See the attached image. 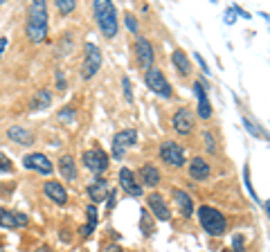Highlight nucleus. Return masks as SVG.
I'll list each match as a JSON object with an SVG mask.
<instances>
[{
	"mask_svg": "<svg viewBox=\"0 0 270 252\" xmlns=\"http://www.w3.org/2000/svg\"><path fill=\"white\" fill-rule=\"evenodd\" d=\"M48 2L43 0H34L27 9V25L25 34L30 38V43H43L48 38Z\"/></svg>",
	"mask_w": 270,
	"mask_h": 252,
	"instance_id": "nucleus-1",
	"label": "nucleus"
},
{
	"mask_svg": "<svg viewBox=\"0 0 270 252\" xmlns=\"http://www.w3.org/2000/svg\"><path fill=\"white\" fill-rule=\"evenodd\" d=\"M92 14L97 27L106 38H115L117 32H120V20H117V9L112 2L108 0H94L92 2Z\"/></svg>",
	"mask_w": 270,
	"mask_h": 252,
	"instance_id": "nucleus-2",
	"label": "nucleus"
},
{
	"mask_svg": "<svg viewBox=\"0 0 270 252\" xmlns=\"http://www.w3.org/2000/svg\"><path fill=\"white\" fill-rule=\"evenodd\" d=\"M196 214H198V223H200V228L205 230L207 234H212V236L225 234V230H228V218L223 216V212H218L216 207H210V205H200Z\"/></svg>",
	"mask_w": 270,
	"mask_h": 252,
	"instance_id": "nucleus-3",
	"label": "nucleus"
},
{
	"mask_svg": "<svg viewBox=\"0 0 270 252\" xmlns=\"http://www.w3.org/2000/svg\"><path fill=\"white\" fill-rule=\"evenodd\" d=\"M102 68V50L94 43L84 45V63H81V79L90 81Z\"/></svg>",
	"mask_w": 270,
	"mask_h": 252,
	"instance_id": "nucleus-4",
	"label": "nucleus"
},
{
	"mask_svg": "<svg viewBox=\"0 0 270 252\" xmlns=\"http://www.w3.org/2000/svg\"><path fill=\"white\" fill-rule=\"evenodd\" d=\"M160 160L164 162V164L174 166V169H180V166L187 164L184 148L180 146L178 142H174V140H164V142L160 144Z\"/></svg>",
	"mask_w": 270,
	"mask_h": 252,
	"instance_id": "nucleus-5",
	"label": "nucleus"
},
{
	"mask_svg": "<svg viewBox=\"0 0 270 252\" xmlns=\"http://www.w3.org/2000/svg\"><path fill=\"white\" fill-rule=\"evenodd\" d=\"M144 81H146V86L158 94V97H162V99H171V97H174V88H171V84L166 81V76L162 74V70H158V68L146 70Z\"/></svg>",
	"mask_w": 270,
	"mask_h": 252,
	"instance_id": "nucleus-6",
	"label": "nucleus"
},
{
	"mask_svg": "<svg viewBox=\"0 0 270 252\" xmlns=\"http://www.w3.org/2000/svg\"><path fill=\"white\" fill-rule=\"evenodd\" d=\"M135 142H138V130L135 128L120 130V133L112 138V158H115V160H122L124 153L128 151L130 146H135Z\"/></svg>",
	"mask_w": 270,
	"mask_h": 252,
	"instance_id": "nucleus-7",
	"label": "nucleus"
},
{
	"mask_svg": "<svg viewBox=\"0 0 270 252\" xmlns=\"http://www.w3.org/2000/svg\"><path fill=\"white\" fill-rule=\"evenodd\" d=\"M81 162H84V166L88 171H92V174H104V171L108 169V156L102 148H88V151H84Z\"/></svg>",
	"mask_w": 270,
	"mask_h": 252,
	"instance_id": "nucleus-8",
	"label": "nucleus"
},
{
	"mask_svg": "<svg viewBox=\"0 0 270 252\" xmlns=\"http://www.w3.org/2000/svg\"><path fill=\"white\" fill-rule=\"evenodd\" d=\"M135 58H138V63L144 70H151L153 68L156 50H153V45L148 43V38H144V36H138V38H135Z\"/></svg>",
	"mask_w": 270,
	"mask_h": 252,
	"instance_id": "nucleus-9",
	"label": "nucleus"
},
{
	"mask_svg": "<svg viewBox=\"0 0 270 252\" xmlns=\"http://www.w3.org/2000/svg\"><path fill=\"white\" fill-rule=\"evenodd\" d=\"M171 124H174V130L180 135V138H187V135H192V130H194V112L189 110L187 106L178 108L174 120H171Z\"/></svg>",
	"mask_w": 270,
	"mask_h": 252,
	"instance_id": "nucleus-10",
	"label": "nucleus"
},
{
	"mask_svg": "<svg viewBox=\"0 0 270 252\" xmlns=\"http://www.w3.org/2000/svg\"><path fill=\"white\" fill-rule=\"evenodd\" d=\"M146 207H148V212L153 214V218L171 220V210H169V205H166V200H164V196H162V194H158V192L148 194Z\"/></svg>",
	"mask_w": 270,
	"mask_h": 252,
	"instance_id": "nucleus-11",
	"label": "nucleus"
},
{
	"mask_svg": "<svg viewBox=\"0 0 270 252\" xmlns=\"http://www.w3.org/2000/svg\"><path fill=\"white\" fill-rule=\"evenodd\" d=\"M22 166H25V169H32V171H38V174H43V176H50L54 171L50 158L43 156V153H27V156L22 158Z\"/></svg>",
	"mask_w": 270,
	"mask_h": 252,
	"instance_id": "nucleus-12",
	"label": "nucleus"
},
{
	"mask_svg": "<svg viewBox=\"0 0 270 252\" xmlns=\"http://www.w3.org/2000/svg\"><path fill=\"white\" fill-rule=\"evenodd\" d=\"M120 187L124 189L128 196H135V198H140L144 194V189H142V184L138 182V178H135V174L128 169V166H122L120 169Z\"/></svg>",
	"mask_w": 270,
	"mask_h": 252,
	"instance_id": "nucleus-13",
	"label": "nucleus"
},
{
	"mask_svg": "<svg viewBox=\"0 0 270 252\" xmlns=\"http://www.w3.org/2000/svg\"><path fill=\"white\" fill-rule=\"evenodd\" d=\"M171 198L176 200V205H178V210H180V214H182V218H189V216L194 214V198L189 196L184 189L174 187V189H171Z\"/></svg>",
	"mask_w": 270,
	"mask_h": 252,
	"instance_id": "nucleus-14",
	"label": "nucleus"
},
{
	"mask_svg": "<svg viewBox=\"0 0 270 252\" xmlns=\"http://www.w3.org/2000/svg\"><path fill=\"white\" fill-rule=\"evenodd\" d=\"M43 192H45V196L52 202H56V205H66L68 202V192L58 180H48V182L43 184Z\"/></svg>",
	"mask_w": 270,
	"mask_h": 252,
	"instance_id": "nucleus-15",
	"label": "nucleus"
},
{
	"mask_svg": "<svg viewBox=\"0 0 270 252\" xmlns=\"http://www.w3.org/2000/svg\"><path fill=\"white\" fill-rule=\"evenodd\" d=\"M194 92H196V99H198V117L200 120H210L212 117V104L207 99V90L202 86V81H196L194 84Z\"/></svg>",
	"mask_w": 270,
	"mask_h": 252,
	"instance_id": "nucleus-16",
	"label": "nucleus"
},
{
	"mask_svg": "<svg viewBox=\"0 0 270 252\" xmlns=\"http://www.w3.org/2000/svg\"><path fill=\"white\" fill-rule=\"evenodd\" d=\"M160 169H158L156 164H151V162H144L142 164V169H140V180L138 182L142 184H146V187H158L160 184Z\"/></svg>",
	"mask_w": 270,
	"mask_h": 252,
	"instance_id": "nucleus-17",
	"label": "nucleus"
},
{
	"mask_svg": "<svg viewBox=\"0 0 270 252\" xmlns=\"http://www.w3.org/2000/svg\"><path fill=\"white\" fill-rule=\"evenodd\" d=\"M210 174H212V166L207 164L205 158H200V156L192 158V162H189V176L194 180H207Z\"/></svg>",
	"mask_w": 270,
	"mask_h": 252,
	"instance_id": "nucleus-18",
	"label": "nucleus"
},
{
	"mask_svg": "<svg viewBox=\"0 0 270 252\" xmlns=\"http://www.w3.org/2000/svg\"><path fill=\"white\" fill-rule=\"evenodd\" d=\"M7 138L12 140V142H16V144H22V146L34 144V133L27 130V128H22V126H9V128H7Z\"/></svg>",
	"mask_w": 270,
	"mask_h": 252,
	"instance_id": "nucleus-19",
	"label": "nucleus"
},
{
	"mask_svg": "<svg viewBox=\"0 0 270 252\" xmlns=\"http://www.w3.org/2000/svg\"><path fill=\"white\" fill-rule=\"evenodd\" d=\"M58 174L63 176V180H68V182H74L76 180V164H74V158L72 156H61L58 158Z\"/></svg>",
	"mask_w": 270,
	"mask_h": 252,
	"instance_id": "nucleus-20",
	"label": "nucleus"
},
{
	"mask_svg": "<svg viewBox=\"0 0 270 252\" xmlns=\"http://www.w3.org/2000/svg\"><path fill=\"white\" fill-rule=\"evenodd\" d=\"M50 104H52V92L50 90H36L34 94H32L30 99V110L38 112V110H45V108H50Z\"/></svg>",
	"mask_w": 270,
	"mask_h": 252,
	"instance_id": "nucleus-21",
	"label": "nucleus"
},
{
	"mask_svg": "<svg viewBox=\"0 0 270 252\" xmlns=\"http://www.w3.org/2000/svg\"><path fill=\"white\" fill-rule=\"evenodd\" d=\"M88 196H90V200L92 202H99V200H104L106 198V194H108V180H104V178H97V180H92V182L88 184Z\"/></svg>",
	"mask_w": 270,
	"mask_h": 252,
	"instance_id": "nucleus-22",
	"label": "nucleus"
},
{
	"mask_svg": "<svg viewBox=\"0 0 270 252\" xmlns=\"http://www.w3.org/2000/svg\"><path fill=\"white\" fill-rule=\"evenodd\" d=\"M171 63L176 66V70L180 72V74H192V63H189V56L182 52V50H174V54H171Z\"/></svg>",
	"mask_w": 270,
	"mask_h": 252,
	"instance_id": "nucleus-23",
	"label": "nucleus"
},
{
	"mask_svg": "<svg viewBox=\"0 0 270 252\" xmlns=\"http://www.w3.org/2000/svg\"><path fill=\"white\" fill-rule=\"evenodd\" d=\"M241 122H243V128H248V133H250V135H254V138H261V140H268V133L264 130V126L256 124L254 120H250L246 112H241Z\"/></svg>",
	"mask_w": 270,
	"mask_h": 252,
	"instance_id": "nucleus-24",
	"label": "nucleus"
},
{
	"mask_svg": "<svg viewBox=\"0 0 270 252\" xmlns=\"http://www.w3.org/2000/svg\"><path fill=\"white\" fill-rule=\"evenodd\" d=\"M0 228H18L16 225V214L4 207H0Z\"/></svg>",
	"mask_w": 270,
	"mask_h": 252,
	"instance_id": "nucleus-25",
	"label": "nucleus"
},
{
	"mask_svg": "<svg viewBox=\"0 0 270 252\" xmlns=\"http://www.w3.org/2000/svg\"><path fill=\"white\" fill-rule=\"evenodd\" d=\"M140 228H142L144 236H151L153 234V228H151V216H148L146 210H142V220H140Z\"/></svg>",
	"mask_w": 270,
	"mask_h": 252,
	"instance_id": "nucleus-26",
	"label": "nucleus"
},
{
	"mask_svg": "<svg viewBox=\"0 0 270 252\" xmlns=\"http://www.w3.org/2000/svg\"><path fill=\"white\" fill-rule=\"evenodd\" d=\"M54 4H56L58 14H70V12H74V7H76L74 0H56Z\"/></svg>",
	"mask_w": 270,
	"mask_h": 252,
	"instance_id": "nucleus-27",
	"label": "nucleus"
},
{
	"mask_svg": "<svg viewBox=\"0 0 270 252\" xmlns=\"http://www.w3.org/2000/svg\"><path fill=\"white\" fill-rule=\"evenodd\" d=\"M232 252H246V238H243L241 232L232 236Z\"/></svg>",
	"mask_w": 270,
	"mask_h": 252,
	"instance_id": "nucleus-28",
	"label": "nucleus"
},
{
	"mask_svg": "<svg viewBox=\"0 0 270 252\" xmlns=\"http://www.w3.org/2000/svg\"><path fill=\"white\" fill-rule=\"evenodd\" d=\"M202 142H205V148L210 153H216V140H214V135L210 133V130H202Z\"/></svg>",
	"mask_w": 270,
	"mask_h": 252,
	"instance_id": "nucleus-29",
	"label": "nucleus"
},
{
	"mask_svg": "<svg viewBox=\"0 0 270 252\" xmlns=\"http://www.w3.org/2000/svg\"><path fill=\"white\" fill-rule=\"evenodd\" d=\"M243 180H246V187H248V192H250V196L254 198L256 202H264V200H259V196H256V192L252 189V182H250V169H248V164L243 166Z\"/></svg>",
	"mask_w": 270,
	"mask_h": 252,
	"instance_id": "nucleus-30",
	"label": "nucleus"
},
{
	"mask_svg": "<svg viewBox=\"0 0 270 252\" xmlns=\"http://www.w3.org/2000/svg\"><path fill=\"white\" fill-rule=\"evenodd\" d=\"M86 216H88V228H97V207L94 205H88L86 207Z\"/></svg>",
	"mask_w": 270,
	"mask_h": 252,
	"instance_id": "nucleus-31",
	"label": "nucleus"
},
{
	"mask_svg": "<svg viewBox=\"0 0 270 252\" xmlns=\"http://www.w3.org/2000/svg\"><path fill=\"white\" fill-rule=\"evenodd\" d=\"M122 88H124V99L126 102H133V88H130V79L128 76H122Z\"/></svg>",
	"mask_w": 270,
	"mask_h": 252,
	"instance_id": "nucleus-32",
	"label": "nucleus"
},
{
	"mask_svg": "<svg viewBox=\"0 0 270 252\" xmlns=\"http://www.w3.org/2000/svg\"><path fill=\"white\" fill-rule=\"evenodd\" d=\"M124 20H126V27H128V30L133 32V34L140 30V22H138V18H135L133 14H126V16H124Z\"/></svg>",
	"mask_w": 270,
	"mask_h": 252,
	"instance_id": "nucleus-33",
	"label": "nucleus"
},
{
	"mask_svg": "<svg viewBox=\"0 0 270 252\" xmlns=\"http://www.w3.org/2000/svg\"><path fill=\"white\" fill-rule=\"evenodd\" d=\"M14 166H12V160L4 156H0V174H12Z\"/></svg>",
	"mask_w": 270,
	"mask_h": 252,
	"instance_id": "nucleus-34",
	"label": "nucleus"
},
{
	"mask_svg": "<svg viewBox=\"0 0 270 252\" xmlns=\"http://www.w3.org/2000/svg\"><path fill=\"white\" fill-rule=\"evenodd\" d=\"M106 212H112V207H115V200H117V189H110V192L106 194Z\"/></svg>",
	"mask_w": 270,
	"mask_h": 252,
	"instance_id": "nucleus-35",
	"label": "nucleus"
},
{
	"mask_svg": "<svg viewBox=\"0 0 270 252\" xmlns=\"http://www.w3.org/2000/svg\"><path fill=\"white\" fill-rule=\"evenodd\" d=\"M58 120H63V122H72V120H74V108H63V110L58 112Z\"/></svg>",
	"mask_w": 270,
	"mask_h": 252,
	"instance_id": "nucleus-36",
	"label": "nucleus"
},
{
	"mask_svg": "<svg viewBox=\"0 0 270 252\" xmlns=\"http://www.w3.org/2000/svg\"><path fill=\"white\" fill-rule=\"evenodd\" d=\"M102 252H122V248L117 246V243H104Z\"/></svg>",
	"mask_w": 270,
	"mask_h": 252,
	"instance_id": "nucleus-37",
	"label": "nucleus"
},
{
	"mask_svg": "<svg viewBox=\"0 0 270 252\" xmlns=\"http://www.w3.org/2000/svg\"><path fill=\"white\" fill-rule=\"evenodd\" d=\"M27 223H30V218H27L25 214H16V225L18 228H22V225H27Z\"/></svg>",
	"mask_w": 270,
	"mask_h": 252,
	"instance_id": "nucleus-38",
	"label": "nucleus"
},
{
	"mask_svg": "<svg viewBox=\"0 0 270 252\" xmlns=\"http://www.w3.org/2000/svg\"><path fill=\"white\" fill-rule=\"evenodd\" d=\"M194 56H196V61H198V63H200L202 72H205V74H210V68H207V63H205V61H202V56H200V54H194Z\"/></svg>",
	"mask_w": 270,
	"mask_h": 252,
	"instance_id": "nucleus-39",
	"label": "nucleus"
},
{
	"mask_svg": "<svg viewBox=\"0 0 270 252\" xmlns=\"http://www.w3.org/2000/svg\"><path fill=\"white\" fill-rule=\"evenodd\" d=\"M7 45H9V38L0 36V58H2V54H4V50H7Z\"/></svg>",
	"mask_w": 270,
	"mask_h": 252,
	"instance_id": "nucleus-40",
	"label": "nucleus"
},
{
	"mask_svg": "<svg viewBox=\"0 0 270 252\" xmlns=\"http://www.w3.org/2000/svg\"><path fill=\"white\" fill-rule=\"evenodd\" d=\"M56 88L58 90H66V79L61 76V72H56Z\"/></svg>",
	"mask_w": 270,
	"mask_h": 252,
	"instance_id": "nucleus-41",
	"label": "nucleus"
},
{
	"mask_svg": "<svg viewBox=\"0 0 270 252\" xmlns=\"http://www.w3.org/2000/svg\"><path fill=\"white\" fill-rule=\"evenodd\" d=\"M36 252H54V250H52V248H48V246H40Z\"/></svg>",
	"mask_w": 270,
	"mask_h": 252,
	"instance_id": "nucleus-42",
	"label": "nucleus"
},
{
	"mask_svg": "<svg viewBox=\"0 0 270 252\" xmlns=\"http://www.w3.org/2000/svg\"><path fill=\"white\" fill-rule=\"evenodd\" d=\"M220 252H232V250H220Z\"/></svg>",
	"mask_w": 270,
	"mask_h": 252,
	"instance_id": "nucleus-43",
	"label": "nucleus"
}]
</instances>
